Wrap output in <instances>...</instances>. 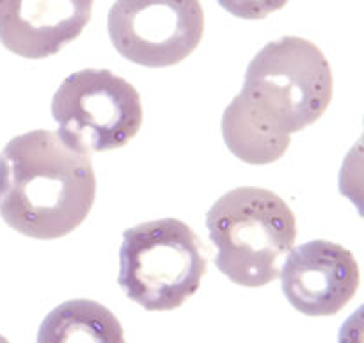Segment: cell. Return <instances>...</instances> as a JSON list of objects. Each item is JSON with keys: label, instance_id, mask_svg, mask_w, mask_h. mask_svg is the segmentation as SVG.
Instances as JSON below:
<instances>
[{"label": "cell", "instance_id": "cell-1", "mask_svg": "<svg viewBox=\"0 0 364 343\" xmlns=\"http://www.w3.org/2000/svg\"><path fill=\"white\" fill-rule=\"evenodd\" d=\"M96 176L89 155L52 130L16 135L0 153V216L11 230L53 241L77 230L91 212Z\"/></svg>", "mask_w": 364, "mask_h": 343}, {"label": "cell", "instance_id": "cell-2", "mask_svg": "<svg viewBox=\"0 0 364 343\" xmlns=\"http://www.w3.org/2000/svg\"><path fill=\"white\" fill-rule=\"evenodd\" d=\"M215 265L238 287L259 288L279 278L297 238V219L283 198L262 187H238L206 213Z\"/></svg>", "mask_w": 364, "mask_h": 343}, {"label": "cell", "instance_id": "cell-3", "mask_svg": "<svg viewBox=\"0 0 364 343\" xmlns=\"http://www.w3.org/2000/svg\"><path fill=\"white\" fill-rule=\"evenodd\" d=\"M333 93V71L322 50L304 38L284 36L249 63L238 96L272 130L291 135L326 114Z\"/></svg>", "mask_w": 364, "mask_h": 343}, {"label": "cell", "instance_id": "cell-4", "mask_svg": "<svg viewBox=\"0 0 364 343\" xmlns=\"http://www.w3.org/2000/svg\"><path fill=\"white\" fill-rule=\"evenodd\" d=\"M206 267L201 238L187 224L148 221L123 233L117 285L148 312H171L199 290Z\"/></svg>", "mask_w": 364, "mask_h": 343}, {"label": "cell", "instance_id": "cell-5", "mask_svg": "<svg viewBox=\"0 0 364 343\" xmlns=\"http://www.w3.org/2000/svg\"><path fill=\"white\" fill-rule=\"evenodd\" d=\"M59 137L75 152H110L127 146L142 127L137 89L109 70L75 71L52 98Z\"/></svg>", "mask_w": 364, "mask_h": 343}, {"label": "cell", "instance_id": "cell-6", "mask_svg": "<svg viewBox=\"0 0 364 343\" xmlns=\"http://www.w3.org/2000/svg\"><path fill=\"white\" fill-rule=\"evenodd\" d=\"M107 31L114 48L130 63L174 66L201 43L205 11L199 0H116Z\"/></svg>", "mask_w": 364, "mask_h": 343}, {"label": "cell", "instance_id": "cell-7", "mask_svg": "<svg viewBox=\"0 0 364 343\" xmlns=\"http://www.w3.org/2000/svg\"><path fill=\"white\" fill-rule=\"evenodd\" d=\"M279 276L284 297L308 317L336 315L352 301L361 281L354 255L329 241H311L291 249Z\"/></svg>", "mask_w": 364, "mask_h": 343}, {"label": "cell", "instance_id": "cell-8", "mask_svg": "<svg viewBox=\"0 0 364 343\" xmlns=\"http://www.w3.org/2000/svg\"><path fill=\"white\" fill-rule=\"evenodd\" d=\"M92 0H0V43L23 59H46L87 27Z\"/></svg>", "mask_w": 364, "mask_h": 343}, {"label": "cell", "instance_id": "cell-9", "mask_svg": "<svg viewBox=\"0 0 364 343\" xmlns=\"http://www.w3.org/2000/svg\"><path fill=\"white\" fill-rule=\"evenodd\" d=\"M36 343H127L124 329L107 306L71 299L53 308L38 329Z\"/></svg>", "mask_w": 364, "mask_h": 343}, {"label": "cell", "instance_id": "cell-10", "mask_svg": "<svg viewBox=\"0 0 364 343\" xmlns=\"http://www.w3.org/2000/svg\"><path fill=\"white\" fill-rule=\"evenodd\" d=\"M220 130L228 149L242 162L252 166H265L279 160L291 141V135L279 134L256 117L238 95L224 110Z\"/></svg>", "mask_w": 364, "mask_h": 343}, {"label": "cell", "instance_id": "cell-11", "mask_svg": "<svg viewBox=\"0 0 364 343\" xmlns=\"http://www.w3.org/2000/svg\"><path fill=\"white\" fill-rule=\"evenodd\" d=\"M223 9L242 20H263L283 9L290 0H217Z\"/></svg>", "mask_w": 364, "mask_h": 343}, {"label": "cell", "instance_id": "cell-12", "mask_svg": "<svg viewBox=\"0 0 364 343\" xmlns=\"http://www.w3.org/2000/svg\"><path fill=\"white\" fill-rule=\"evenodd\" d=\"M0 343H9V340H7L6 337H2V334H0Z\"/></svg>", "mask_w": 364, "mask_h": 343}]
</instances>
